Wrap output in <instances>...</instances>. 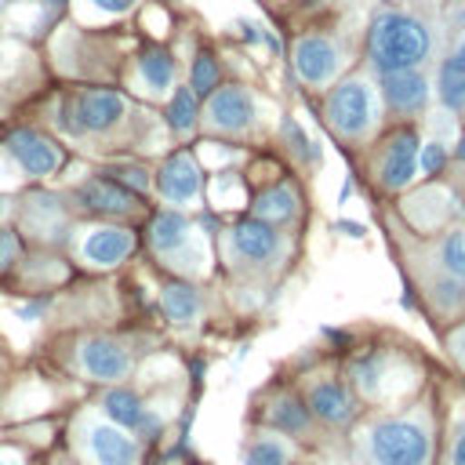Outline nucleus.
I'll list each match as a JSON object with an SVG mask.
<instances>
[{
    "label": "nucleus",
    "mask_w": 465,
    "mask_h": 465,
    "mask_svg": "<svg viewBox=\"0 0 465 465\" xmlns=\"http://www.w3.org/2000/svg\"><path fill=\"white\" fill-rule=\"evenodd\" d=\"M440 407L418 392L403 411L378 414L363 429V461L367 465H436L440 454Z\"/></svg>",
    "instance_id": "obj_1"
},
{
    "label": "nucleus",
    "mask_w": 465,
    "mask_h": 465,
    "mask_svg": "<svg viewBox=\"0 0 465 465\" xmlns=\"http://www.w3.org/2000/svg\"><path fill=\"white\" fill-rule=\"evenodd\" d=\"M349 385L360 400H367L374 407H396L400 400H414L421 392L425 378L411 352L389 349V345H371V349L352 352Z\"/></svg>",
    "instance_id": "obj_2"
},
{
    "label": "nucleus",
    "mask_w": 465,
    "mask_h": 465,
    "mask_svg": "<svg viewBox=\"0 0 465 465\" xmlns=\"http://www.w3.org/2000/svg\"><path fill=\"white\" fill-rule=\"evenodd\" d=\"M432 58V29L400 7H385L367 29V65L381 76L392 69H425Z\"/></svg>",
    "instance_id": "obj_3"
},
{
    "label": "nucleus",
    "mask_w": 465,
    "mask_h": 465,
    "mask_svg": "<svg viewBox=\"0 0 465 465\" xmlns=\"http://www.w3.org/2000/svg\"><path fill=\"white\" fill-rule=\"evenodd\" d=\"M381 113L385 105H381L378 84H371L367 76L338 80L323 102V120L341 142H367L378 131Z\"/></svg>",
    "instance_id": "obj_4"
},
{
    "label": "nucleus",
    "mask_w": 465,
    "mask_h": 465,
    "mask_svg": "<svg viewBox=\"0 0 465 465\" xmlns=\"http://www.w3.org/2000/svg\"><path fill=\"white\" fill-rule=\"evenodd\" d=\"M400 196H403L400 200V218L418 236H440L443 229L465 222V196H461L458 185H447L443 178L418 182Z\"/></svg>",
    "instance_id": "obj_5"
},
{
    "label": "nucleus",
    "mask_w": 465,
    "mask_h": 465,
    "mask_svg": "<svg viewBox=\"0 0 465 465\" xmlns=\"http://www.w3.org/2000/svg\"><path fill=\"white\" fill-rule=\"evenodd\" d=\"M418 145H421V131L414 124H396L378 142L374 182H378L381 193L400 196L411 185H418Z\"/></svg>",
    "instance_id": "obj_6"
},
{
    "label": "nucleus",
    "mask_w": 465,
    "mask_h": 465,
    "mask_svg": "<svg viewBox=\"0 0 465 465\" xmlns=\"http://www.w3.org/2000/svg\"><path fill=\"white\" fill-rule=\"evenodd\" d=\"M305 403L312 411V418L320 425L331 429H345L349 421H356L360 414V396L352 392V385L338 374H316L305 385Z\"/></svg>",
    "instance_id": "obj_7"
},
{
    "label": "nucleus",
    "mask_w": 465,
    "mask_h": 465,
    "mask_svg": "<svg viewBox=\"0 0 465 465\" xmlns=\"http://www.w3.org/2000/svg\"><path fill=\"white\" fill-rule=\"evenodd\" d=\"M378 94L392 116H403V124H411L414 116H421L429 109L432 84H429L425 69H392V73L378 76Z\"/></svg>",
    "instance_id": "obj_8"
},
{
    "label": "nucleus",
    "mask_w": 465,
    "mask_h": 465,
    "mask_svg": "<svg viewBox=\"0 0 465 465\" xmlns=\"http://www.w3.org/2000/svg\"><path fill=\"white\" fill-rule=\"evenodd\" d=\"M254 116H258L254 94L240 84L214 87L207 98V109L200 113V120L218 134H243L247 127H254Z\"/></svg>",
    "instance_id": "obj_9"
},
{
    "label": "nucleus",
    "mask_w": 465,
    "mask_h": 465,
    "mask_svg": "<svg viewBox=\"0 0 465 465\" xmlns=\"http://www.w3.org/2000/svg\"><path fill=\"white\" fill-rule=\"evenodd\" d=\"M345 65V54L341 47L323 36V33H309V36H298L294 44V73L302 84L309 87H327Z\"/></svg>",
    "instance_id": "obj_10"
},
{
    "label": "nucleus",
    "mask_w": 465,
    "mask_h": 465,
    "mask_svg": "<svg viewBox=\"0 0 465 465\" xmlns=\"http://www.w3.org/2000/svg\"><path fill=\"white\" fill-rule=\"evenodd\" d=\"M127 113L124 94L116 91H84L73 102V116H62V127L73 134H102Z\"/></svg>",
    "instance_id": "obj_11"
},
{
    "label": "nucleus",
    "mask_w": 465,
    "mask_h": 465,
    "mask_svg": "<svg viewBox=\"0 0 465 465\" xmlns=\"http://www.w3.org/2000/svg\"><path fill=\"white\" fill-rule=\"evenodd\" d=\"M84 450H87L91 465H138L142 461L138 440L113 421H87Z\"/></svg>",
    "instance_id": "obj_12"
},
{
    "label": "nucleus",
    "mask_w": 465,
    "mask_h": 465,
    "mask_svg": "<svg viewBox=\"0 0 465 465\" xmlns=\"http://www.w3.org/2000/svg\"><path fill=\"white\" fill-rule=\"evenodd\" d=\"M4 149L15 160V167L22 174H29V178H47V174H54L62 167V149L51 138H44L40 131H29V127L15 131Z\"/></svg>",
    "instance_id": "obj_13"
},
{
    "label": "nucleus",
    "mask_w": 465,
    "mask_h": 465,
    "mask_svg": "<svg viewBox=\"0 0 465 465\" xmlns=\"http://www.w3.org/2000/svg\"><path fill=\"white\" fill-rule=\"evenodd\" d=\"M229 251L251 265H265L283 254V236L276 225H269L262 218H247L229 229Z\"/></svg>",
    "instance_id": "obj_14"
},
{
    "label": "nucleus",
    "mask_w": 465,
    "mask_h": 465,
    "mask_svg": "<svg viewBox=\"0 0 465 465\" xmlns=\"http://www.w3.org/2000/svg\"><path fill=\"white\" fill-rule=\"evenodd\" d=\"M131 251H134V232L124 225H98V229H87V236L80 240V258L94 269L120 265L131 258Z\"/></svg>",
    "instance_id": "obj_15"
},
{
    "label": "nucleus",
    "mask_w": 465,
    "mask_h": 465,
    "mask_svg": "<svg viewBox=\"0 0 465 465\" xmlns=\"http://www.w3.org/2000/svg\"><path fill=\"white\" fill-rule=\"evenodd\" d=\"M156 185H160V196H163L167 203H174V207L196 203V200H200V167H196V160H193L189 153L167 156L163 167H160Z\"/></svg>",
    "instance_id": "obj_16"
},
{
    "label": "nucleus",
    "mask_w": 465,
    "mask_h": 465,
    "mask_svg": "<svg viewBox=\"0 0 465 465\" xmlns=\"http://www.w3.org/2000/svg\"><path fill=\"white\" fill-rule=\"evenodd\" d=\"M80 367L98 381H120L131 371V352L113 338H87L80 345Z\"/></svg>",
    "instance_id": "obj_17"
},
{
    "label": "nucleus",
    "mask_w": 465,
    "mask_h": 465,
    "mask_svg": "<svg viewBox=\"0 0 465 465\" xmlns=\"http://www.w3.org/2000/svg\"><path fill=\"white\" fill-rule=\"evenodd\" d=\"M440 105L454 116L465 113V33L458 36V44L443 54L440 69H436V84H432Z\"/></svg>",
    "instance_id": "obj_18"
},
{
    "label": "nucleus",
    "mask_w": 465,
    "mask_h": 465,
    "mask_svg": "<svg viewBox=\"0 0 465 465\" xmlns=\"http://www.w3.org/2000/svg\"><path fill=\"white\" fill-rule=\"evenodd\" d=\"M193 225L178 214V211H160L156 218H153V225H149V243H153V251L160 254V258H167L171 265L178 262L182 265V258L189 254V247H193Z\"/></svg>",
    "instance_id": "obj_19"
},
{
    "label": "nucleus",
    "mask_w": 465,
    "mask_h": 465,
    "mask_svg": "<svg viewBox=\"0 0 465 465\" xmlns=\"http://www.w3.org/2000/svg\"><path fill=\"white\" fill-rule=\"evenodd\" d=\"M429 276H447V280L465 283V222L432 236V272Z\"/></svg>",
    "instance_id": "obj_20"
},
{
    "label": "nucleus",
    "mask_w": 465,
    "mask_h": 465,
    "mask_svg": "<svg viewBox=\"0 0 465 465\" xmlns=\"http://www.w3.org/2000/svg\"><path fill=\"white\" fill-rule=\"evenodd\" d=\"M76 200L87 207V211H98V214H131L134 211V200L124 185H116L113 178H87L76 185Z\"/></svg>",
    "instance_id": "obj_21"
},
{
    "label": "nucleus",
    "mask_w": 465,
    "mask_h": 465,
    "mask_svg": "<svg viewBox=\"0 0 465 465\" xmlns=\"http://www.w3.org/2000/svg\"><path fill=\"white\" fill-rule=\"evenodd\" d=\"M265 418H269V425H272L276 432H283V436H305V432L312 429V421H316L312 411H309V403H305V396H294V392L272 396Z\"/></svg>",
    "instance_id": "obj_22"
},
{
    "label": "nucleus",
    "mask_w": 465,
    "mask_h": 465,
    "mask_svg": "<svg viewBox=\"0 0 465 465\" xmlns=\"http://www.w3.org/2000/svg\"><path fill=\"white\" fill-rule=\"evenodd\" d=\"M251 211H254V218H262L269 225H283L298 214V189L291 182H276V185H269L254 196Z\"/></svg>",
    "instance_id": "obj_23"
},
{
    "label": "nucleus",
    "mask_w": 465,
    "mask_h": 465,
    "mask_svg": "<svg viewBox=\"0 0 465 465\" xmlns=\"http://www.w3.org/2000/svg\"><path fill=\"white\" fill-rule=\"evenodd\" d=\"M102 411H105V418L113 421V425H120V429H134L138 432V425L145 421V414H149V407H145V400L138 396V392H131V389H109L105 396H102Z\"/></svg>",
    "instance_id": "obj_24"
},
{
    "label": "nucleus",
    "mask_w": 465,
    "mask_h": 465,
    "mask_svg": "<svg viewBox=\"0 0 465 465\" xmlns=\"http://www.w3.org/2000/svg\"><path fill=\"white\" fill-rule=\"evenodd\" d=\"M450 149H454V142L443 138V134L421 138V145H418V182H436V178H443V174L450 171V163H454Z\"/></svg>",
    "instance_id": "obj_25"
},
{
    "label": "nucleus",
    "mask_w": 465,
    "mask_h": 465,
    "mask_svg": "<svg viewBox=\"0 0 465 465\" xmlns=\"http://www.w3.org/2000/svg\"><path fill=\"white\" fill-rule=\"evenodd\" d=\"M160 309H163V316H167L171 323H189V320L200 316V294H196L193 283L174 280V283H167V287L160 291Z\"/></svg>",
    "instance_id": "obj_26"
},
{
    "label": "nucleus",
    "mask_w": 465,
    "mask_h": 465,
    "mask_svg": "<svg viewBox=\"0 0 465 465\" xmlns=\"http://www.w3.org/2000/svg\"><path fill=\"white\" fill-rule=\"evenodd\" d=\"M436 465H465V400L450 411L440 429V454Z\"/></svg>",
    "instance_id": "obj_27"
},
{
    "label": "nucleus",
    "mask_w": 465,
    "mask_h": 465,
    "mask_svg": "<svg viewBox=\"0 0 465 465\" xmlns=\"http://www.w3.org/2000/svg\"><path fill=\"white\" fill-rule=\"evenodd\" d=\"M200 124V94L193 87H174L167 102V127L174 134H193Z\"/></svg>",
    "instance_id": "obj_28"
},
{
    "label": "nucleus",
    "mask_w": 465,
    "mask_h": 465,
    "mask_svg": "<svg viewBox=\"0 0 465 465\" xmlns=\"http://www.w3.org/2000/svg\"><path fill=\"white\" fill-rule=\"evenodd\" d=\"M138 76L142 84L153 91V94H163L171 84H174V58L160 47H149L142 58H138Z\"/></svg>",
    "instance_id": "obj_29"
},
{
    "label": "nucleus",
    "mask_w": 465,
    "mask_h": 465,
    "mask_svg": "<svg viewBox=\"0 0 465 465\" xmlns=\"http://www.w3.org/2000/svg\"><path fill=\"white\" fill-rule=\"evenodd\" d=\"M294 461V447L283 440V432H262L251 447H247V458L243 465H291Z\"/></svg>",
    "instance_id": "obj_30"
},
{
    "label": "nucleus",
    "mask_w": 465,
    "mask_h": 465,
    "mask_svg": "<svg viewBox=\"0 0 465 465\" xmlns=\"http://www.w3.org/2000/svg\"><path fill=\"white\" fill-rule=\"evenodd\" d=\"M218 80H222L218 62H214L207 51L196 54V58H193V69H189V87H193L196 94H211V91L218 87Z\"/></svg>",
    "instance_id": "obj_31"
},
{
    "label": "nucleus",
    "mask_w": 465,
    "mask_h": 465,
    "mask_svg": "<svg viewBox=\"0 0 465 465\" xmlns=\"http://www.w3.org/2000/svg\"><path fill=\"white\" fill-rule=\"evenodd\" d=\"M443 345H447V356L454 360L458 374L465 378V320H458V323H450L443 331Z\"/></svg>",
    "instance_id": "obj_32"
},
{
    "label": "nucleus",
    "mask_w": 465,
    "mask_h": 465,
    "mask_svg": "<svg viewBox=\"0 0 465 465\" xmlns=\"http://www.w3.org/2000/svg\"><path fill=\"white\" fill-rule=\"evenodd\" d=\"M109 178H113L116 185H127L131 193H145V189H149V174H145L142 167H134V163H116V167L109 171Z\"/></svg>",
    "instance_id": "obj_33"
},
{
    "label": "nucleus",
    "mask_w": 465,
    "mask_h": 465,
    "mask_svg": "<svg viewBox=\"0 0 465 465\" xmlns=\"http://www.w3.org/2000/svg\"><path fill=\"white\" fill-rule=\"evenodd\" d=\"M15 258H18V240H15V232L0 229V269H7Z\"/></svg>",
    "instance_id": "obj_34"
},
{
    "label": "nucleus",
    "mask_w": 465,
    "mask_h": 465,
    "mask_svg": "<svg viewBox=\"0 0 465 465\" xmlns=\"http://www.w3.org/2000/svg\"><path fill=\"white\" fill-rule=\"evenodd\" d=\"M98 11H105V15H124V11H131L134 7V0H91Z\"/></svg>",
    "instance_id": "obj_35"
},
{
    "label": "nucleus",
    "mask_w": 465,
    "mask_h": 465,
    "mask_svg": "<svg viewBox=\"0 0 465 465\" xmlns=\"http://www.w3.org/2000/svg\"><path fill=\"white\" fill-rule=\"evenodd\" d=\"M450 156H454V163H458V167H465V127L458 131V138H454V149H450Z\"/></svg>",
    "instance_id": "obj_36"
},
{
    "label": "nucleus",
    "mask_w": 465,
    "mask_h": 465,
    "mask_svg": "<svg viewBox=\"0 0 465 465\" xmlns=\"http://www.w3.org/2000/svg\"><path fill=\"white\" fill-rule=\"evenodd\" d=\"M338 232H345V236H352V240H360L367 229L360 225V222H338Z\"/></svg>",
    "instance_id": "obj_37"
},
{
    "label": "nucleus",
    "mask_w": 465,
    "mask_h": 465,
    "mask_svg": "<svg viewBox=\"0 0 465 465\" xmlns=\"http://www.w3.org/2000/svg\"><path fill=\"white\" fill-rule=\"evenodd\" d=\"M69 0H44V7H47V15H54V11H62Z\"/></svg>",
    "instance_id": "obj_38"
},
{
    "label": "nucleus",
    "mask_w": 465,
    "mask_h": 465,
    "mask_svg": "<svg viewBox=\"0 0 465 465\" xmlns=\"http://www.w3.org/2000/svg\"><path fill=\"white\" fill-rule=\"evenodd\" d=\"M0 465H18V454H11V450H0Z\"/></svg>",
    "instance_id": "obj_39"
},
{
    "label": "nucleus",
    "mask_w": 465,
    "mask_h": 465,
    "mask_svg": "<svg viewBox=\"0 0 465 465\" xmlns=\"http://www.w3.org/2000/svg\"><path fill=\"white\" fill-rule=\"evenodd\" d=\"M4 214H7V200L0 196V218H4Z\"/></svg>",
    "instance_id": "obj_40"
},
{
    "label": "nucleus",
    "mask_w": 465,
    "mask_h": 465,
    "mask_svg": "<svg viewBox=\"0 0 465 465\" xmlns=\"http://www.w3.org/2000/svg\"><path fill=\"white\" fill-rule=\"evenodd\" d=\"M461 320H465V283H461Z\"/></svg>",
    "instance_id": "obj_41"
},
{
    "label": "nucleus",
    "mask_w": 465,
    "mask_h": 465,
    "mask_svg": "<svg viewBox=\"0 0 465 465\" xmlns=\"http://www.w3.org/2000/svg\"><path fill=\"white\" fill-rule=\"evenodd\" d=\"M461 124H465V113H461Z\"/></svg>",
    "instance_id": "obj_42"
}]
</instances>
